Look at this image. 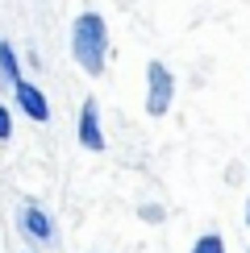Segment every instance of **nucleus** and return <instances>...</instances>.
Returning a JSON list of instances; mask_svg holds the SVG:
<instances>
[{
    "mask_svg": "<svg viewBox=\"0 0 250 253\" xmlns=\"http://www.w3.org/2000/svg\"><path fill=\"white\" fill-rule=\"evenodd\" d=\"M71 54L88 75H100L104 58H109V25L100 13H79L71 25Z\"/></svg>",
    "mask_w": 250,
    "mask_h": 253,
    "instance_id": "nucleus-1",
    "label": "nucleus"
},
{
    "mask_svg": "<svg viewBox=\"0 0 250 253\" xmlns=\"http://www.w3.org/2000/svg\"><path fill=\"white\" fill-rule=\"evenodd\" d=\"M175 100V75L163 62H146V112L150 117H167Z\"/></svg>",
    "mask_w": 250,
    "mask_h": 253,
    "instance_id": "nucleus-2",
    "label": "nucleus"
},
{
    "mask_svg": "<svg viewBox=\"0 0 250 253\" xmlns=\"http://www.w3.org/2000/svg\"><path fill=\"white\" fill-rule=\"evenodd\" d=\"M13 91H17V104H21V112H25L29 121H50V104H46V91L38 87V83H29V79H17L13 83Z\"/></svg>",
    "mask_w": 250,
    "mask_h": 253,
    "instance_id": "nucleus-3",
    "label": "nucleus"
},
{
    "mask_svg": "<svg viewBox=\"0 0 250 253\" xmlns=\"http://www.w3.org/2000/svg\"><path fill=\"white\" fill-rule=\"evenodd\" d=\"M79 145H83V150H92V154L104 150V133H100V108H96V100H88V104L79 108Z\"/></svg>",
    "mask_w": 250,
    "mask_h": 253,
    "instance_id": "nucleus-4",
    "label": "nucleus"
},
{
    "mask_svg": "<svg viewBox=\"0 0 250 253\" xmlns=\"http://www.w3.org/2000/svg\"><path fill=\"white\" fill-rule=\"evenodd\" d=\"M21 228H25V237H34V241H55V220H50V212H42L38 204L21 208Z\"/></svg>",
    "mask_w": 250,
    "mask_h": 253,
    "instance_id": "nucleus-5",
    "label": "nucleus"
},
{
    "mask_svg": "<svg viewBox=\"0 0 250 253\" xmlns=\"http://www.w3.org/2000/svg\"><path fill=\"white\" fill-rule=\"evenodd\" d=\"M0 75H4L8 83L21 79V62H17V54H13V46H8V42H0Z\"/></svg>",
    "mask_w": 250,
    "mask_h": 253,
    "instance_id": "nucleus-6",
    "label": "nucleus"
},
{
    "mask_svg": "<svg viewBox=\"0 0 250 253\" xmlns=\"http://www.w3.org/2000/svg\"><path fill=\"white\" fill-rule=\"evenodd\" d=\"M192 253H229V249H225V241H221V233H204V237H196V245H192Z\"/></svg>",
    "mask_w": 250,
    "mask_h": 253,
    "instance_id": "nucleus-7",
    "label": "nucleus"
},
{
    "mask_svg": "<svg viewBox=\"0 0 250 253\" xmlns=\"http://www.w3.org/2000/svg\"><path fill=\"white\" fill-rule=\"evenodd\" d=\"M13 137V121H8V108L0 104V141H8Z\"/></svg>",
    "mask_w": 250,
    "mask_h": 253,
    "instance_id": "nucleus-8",
    "label": "nucleus"
},
{
    "mask_svg": "<svg viewBox=\"0 0 250 253\" xmlns=\"http://www.w3.org/2000/svg\"><path fill=\"white\" fill-rule=\"evenodd\" d=\"M246 228H250V199H246Z\"/></svg>",
    "mask_w": 250,
    "mask_h": 253,
    "instance_id": "nucleus-9",
    "label": "nucleus"
},
{
    "mask_svg": "<svg viewBox=\"0 0 250 253\" xmlns=\"http://www.w3.org/2000/svg\"><path fill=\"white\" fill-rule=\"evenodd\" d=\"M246 253H250V249H246Z\"/></svg>",
    "mask_w": 250,
    "mask_h": 253,
    "instance_id": "nucleus-10",
    "label": "nucleus"
}]
</instances>
